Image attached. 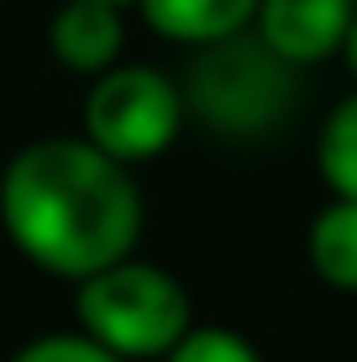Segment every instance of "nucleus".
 <instances>
[{"mask_svg": "<svg viewBox=\"0 0 357 362\" xmlns=\"http://www.w3.org/2000/svg\"><path fill=\"white\" fill-rule=\"evenodd\" d=\"M0 226L27 263L79 284L131 257L142 189L131 163L100 153L90 136H42L0 168Z\"/></svg>", "mask_w": 357, "mask_h": 362, "instance_id": "1", "label": "nucleus"}, {"mask_svg": "<svg viewBox=\"0 0 357 362\" xmlns=\"http://www.w3.org/2000/svg\"><path fill=\"white\" fill-rule=\"evenodd\" d=\"M74 320L121 362H153V357L163 362L194 331V305H189V289L168 268L121 257V263L79 279Z\"/></svg>", "mask_w": 357, "mask_h": 362, "instance_id": "2", "label": "nucleus"}, {"mask_svg": "<svg viewBox=\"0 0 357 362\" xmlns=\"http://www.w3.org/2000/svg\"><path fill=\"white\" fill-rule=\"evenodd\" d=\"M184 105L221 136H263L294 105V64H284L257 32L194 47Z\"/></svg>", "mask_w": 357, "mask_h": 362, "instance_id": "3", "label": "nucleus"}, {"mask_svg": "<svg viewBox=\"0 0 357 362\" xmlns=\"http://www.w3.org/2000/svg\"><path fill=\"white\" fill-rule=\"evenodd\" d=\"M184 90L168 74L147 64H116L95 74L90 95H84V136L100 153L121 158V163H153L174 147L184 127Z\"/></svg>", "mask_w": 357, "mask_h": 362, "instance_id": "4", "label": "nucleus"}, {"mask_svg": "<svg viewBox=\"0 0 357 362\" xmlns=\"http://www.w3.org/2000/svg\"><path fill=\"white\" fill-rule=\"evenodd\" d=\"M352 16H357L352 0H263L252 32L284 64L305 69V64H321V58L341 53Z\"/></svg>", "mask_w": 357, "mask_h": 362, "instance_id": "5", "label": "nucleus"}, {"mask_svg": "<svg viewBox=\"0 0 357 362\" xmlns=\"http://www.w3.org/2000/svg\"><path fill=\"white\" fill-rule=\"evenodd\" d=\"M121 6L105 0H64L47 21V47L74 74H105L121 58Z\"/></svg>", "mask_w": 357, "mask_h": 362, "instance_id": "6", "label": "nucleus"}, {"mask_svg": "<svg viewBox=\"0 0 357 362\" xmlns=\"http://www.w3.org/2000/svg\"><path fill=\"white\" fill-rule=\"evenodd\" d=\"M137 6L158 37L184 42V47H211V42L247 32L263 0H137Z\"/></svg>", "mask_w": 357, "mask_h": 362, "instance_id": "7", "label": "nucleus"}, {"mask_svg": "<svg viewBox=\"0 0 357 362\" xmlns=\"http://www.w3.org/2000/svg\"><path fill=\"white\" fill-rule=\"evenodd\" d=\"M310 268L321 284L341 294H357V199H331L310 221Z\"/></svg>", "mask_w": 357, "mask_h": 362, "instance_id": "8", "label": "nucleus"}, {"mask_svg": "<svg viewBox=\"0 0 357 362\" xmlns=\"http://www.w3.org/2000/svg\"><path fill=\"white\" fill-rule=\"evenodd\" d=\"M315 163L336 199H357V95H347L326 116L321 136H315Z\"/></svg>", "mask_w": 357, "mask_h": 362, "instance_id": "9", "label": "nucleus"}, {"mask_svg": "<svg viewBox=\"0 0 357 362\" xmlns=\"http://www.w3.org/2000/svg\"><path fill=\"white\" fill-rule=\"evenodd\" d=\"M163 362H263V357L252 352L247 336H237L226 326H194Z\"/></svg>", "mask_w": 357, "mask_h": 362, "instance_id": "10", "label": "nucleus"}, {"mask_svg": "<svg viewBox=\"0 0 357 362\" xmlns=\"http://www.w3.org/2000/svg\"><path fill=\"white\" fill-rule=\"evenodd\" d=\"M11 362H121V357L105 352L84 331H64V336H37V341H27Z\"/></svg>", "mask_w": 357, "mask_h": 362, "instance_id": "11", "label": "nucleus"}, {"mask_svg": "<svg viewBox=\"0 0 357 362\" xmlns=\"http://www.w3.org/2000/svg\"><path fill=\"white\" fill-rule=\"evenodd\" d=\"M341 58H347V69L357 74V16H352V27H347V42H341Z\"/></svg>", "mask_w": 357, "mask_h": 362, "instance_id": "12", "label": "nucleus"}, {"mask_svg": "<svg viewBox=\"0 0 357 362\" xmlns=\"http://www.w3.org/2000/svg\"><path fill=\"white\" fill-rule=\"evenodd\" d=\"M105 6H131V0H105Z\"/></svg>", "mask_w": 357, "mask_h": 362, "instance_id": "13", "label": "nucleus"}]
</instances>
